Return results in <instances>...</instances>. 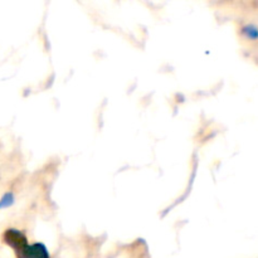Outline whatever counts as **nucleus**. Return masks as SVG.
Masks as SVG:
<instances>
[{
	"mask_svg": "<svg viewBox=\"0 0 258 258\" xmlns=\"http://www.w3.org/2000/svg\"><path fill=\"white\" fill-rule=\"evenodd\" d=\"M4 242L7 244H9L10 247L15 249V252L20 251L23 247H25L28 244V239L22 232L15 231V229H8L4 233Z\"/></svg>",
	"mask_w": 258,
	"mask_h": 258,
	"instance_id": "nucleus-2",
	"label": "nucleus"
},
{
	"mask_svg": "<svg viewBox=\"0 0 258 258\" xmlns=\"http://www.w3.org/2000/svg\"><path fill=\"white\" fill-rule=\"evenodd\" d=\"M15 253H17L18 258H49L47 248L42 243L27 244Z\"/></svg>",
	"mask_w": 258,
	"mask_h": 258,
	"instance_id": "nucleus-1",
	"label": "nucleus"
}]
</instances>
